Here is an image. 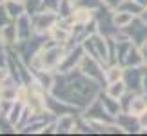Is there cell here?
Instances as JSON below:
<instances>
[{
	"mask_svg": "<svg viewBox=\"0 0 147 136\" xmlns=\"http://www.w3.org/2000/svg\"><path fill=\"white\" fill-rule=\"evenodd\" d=\"M98 82L78 71H62L60 76L53 80L51 94L64 100L65 104L86 107L98 96Z\"/></svg>",
	"mask_w": 147,
	"mask_h": 136,
	"instance_id": "obj_1",
	"label": "cell"
},
{
	"mask_svg": "<svg viewBox=\"0 0 147 136\" xmlns=\"http://www.w3.org/2000/svg\"><path fill=\"white\" fill-rule=\"evenodd\" d=\"M31 20H33V27L38 35H44V33H49L53 27L56 26L58 22V16L55 15V11H42V13H33L31 15Z\"/></svg>",
	"mask_w": 147,
	"mask_h": 136,
	"instance_id": "obj_2",
	"label": "cell"
},
{
	"mask_svg": "<svg viewBox=\"0 0 147 136\" xmlns=\"http://www.w3.org/2000/svg\"><path fill=\"white\" fill-rule=\"evenodd\" d=\"M78 69H80L84 75H87L89 78H93V80H96V82L104 80V83H105V75H104V69L100 67V60L84 55V58L80 60V64H78Z\"/></svg>",
	"mask_w": 147,
	"mask_h": 136,
	"instance_id": "obj_3",
	"label": "cell"
},
{
	"mask_svg": "<svg viewBox=\"0 0 147 136\" xmlns=\"http://www.w3.org/2000/svg\"><path fill=\"white\" fill-rule=\"evenodd\" d=\"M123 31L127 33L129 40L133 38L134 45H142L144 42H147V22L140 16V18H133V22L127 27H123Z\"/></svg>",
	"mask_w": 147,
	"mask_h": 136,
	"instance_id": "obj_4",
	"label": "cell"
},
{
	"mask_svg": "<svg viewBox=\"0 0 147 136\" xmlns=\"http://www.w3.org/2000/svg\"><path fill=\"white\" fill-rule=\"evenodd\" d=\"M144 73H145V69H140V67H127V69H123L122 80L125 82L127 91H134V93H136L140 89L142 80H144Z\"/></svg>",
	"mask_w": 147,
	"mask_h": 136,
	"instance_id": "obj_5",
	"label": "cell"
},
{
	"mask_svg": "<svg viewBox=\"0 0 147 136\" xmlns=\"http://www.w3.org/2000/svg\"><path fill=\"white\" fill-rule=\"evenodd\" d=\"M35 31L33 27V20H31V15L29 13H24L16 18V35H18V40H26L29 38Z\"/></svg>",
	"mask_w": 147,
	"mask_h": 136,
	"instance_id": "obj_6",
	"label": "cell"
},
{
	"mask_svg": "<svg viewBox=\"0 0 147 136\" xmlns=\"http://www.w3.org/2000/svg\"><path fill=\"white\" fill-rule=\"evenodd\" d=\"M144 56H142V51H140L138 45H131L127 51V55L123 56L122 60V65H127V67H140L144 64Z\"/></svg>",
	"mask_w": 147,
	"mask_h": 136,
	"instance_id": "obj_7",
	"label": "cell"
},
{
	"mask_svg": "<svg viewBox=\"0 0 147 136\" xmlns=\"http://www.w3.org/2000/svg\"><path fill=\"white\" fill-rule=\"evenodd\" d=\"M100 102H102V105L105 107V111L109 112L111 116H116V114H120V109H122V105H120V100L115 98V96H111V94H100Z\"/></svg>",
	"mask_w": 147,
	"mask_h": 136,
	"instance_id": "obj_8",
	"label": "cell"
},
{
	"mask_svg": "<svg viewBox=\"0 0 147 136\" xmlns=\"http://www.w3.org/2000/svg\"><path fill=\"white\" fill-rule=\"evenodd\" d=\"M0 40L4 44H15L18 40V35H16V24H5L2 29H0Z\"/></svg>",
	"mask_w": 147,
	"mask_h": 136,
	"instance_id": "obj_9",
	"label": "cell"
},
{
	"mask_svg": "<svg viewBox=\"0 0 147 136\" xmlns=\"http://www.w3.org/2000/svg\"><path fill=\"white\" fill-rule=\"evenodd\" d=\"M5 11H7V15L11 16V18H18L20 15H24V13H27L26 11V5H24V2H18V0H5Z\"/></svg>",
	"mask_w": 147,
	"mask_h": 136,
	"instance_id": "obj_10",
	"label": "cell"
},
{
	"mask_svg": "<svg viewBox=\"0 0 147 136\" xmlns=\"http://www.w3.org/2000/svg\"><path fill=\"white\" fill-rule=\"evenodd\" d=\"M105 75V83H113V82H118L123 78V65H118V64H113L111 67H107L104 71Z\"/></svg>",
	"mask_w": 147,
	"mask_h": 136,
	"instance_id": "obj_11",
	"label": "cell"
},
{
	"mask_svg": "<svg viewBox=\"0 0 147 136\" xmlns=\"http://www.w3.org/2000/svg\"><path fill=\"white\" fill-rule=\"evenodd\" d=\"M107 94H111V96H115V98L120 100L123 94L127 93V86H125V82L123 80H118V82H113V83H107V91H105Z\"/></svg>",
	"mask_w": 147,
	"mask_h": 136,
	"instance_id": "obj_12",
	"label": "cell"
},
{
	"mask_svg": "<svg viewBox=\"0 0 147 136\" xmlns=\"http://www.w3.org/2000/svg\"><path fill=\"white\" fill-rule=\"evenodd\" d=\"M102 4H104V0H78V5H84V7H89V9L100 7Z\"/></svg>",
	"mask_w": 147,
	"mask_h": 136,
	"instance_id": "obj_13",
	"label": "cell"
},
{
	"mask_svg": "<svg viewBox=\"0 0 147 136\" xmlns=\"http://www.w3.org/2000/svg\"><path fill=\"white\" fill-rule=\"evenodd\" d=\"M11 18V16L7 15V11H5V5H2L0 4V29H2V27L7 24V20Z\"/></svg>",
	"mask_w": 147,
	"mask_h": 136,
	"instance_id": "obj_14",
	"label": "cell"
},
{
	"mask_svg": "<svg viewBox=\"0 0 147 136\" xmlns=\"http://www.w3.org/2000/svg\"><path fill=\"white\" fill-rule=\"evenodd\" d=\"M104 2L109 5V7H118V5L123 2V0H104Z\"/></svg>",
	"mask_w": 147,
	"mask_h": 136,
	"instance_id": "obj_15",
	"label": "cell"
},
{
	"mask_svg": "<svg viewBox=\"0 0 147 136\" xmlns=\"http://www.w3.org/2000/svg\"><path fill=\"white\" fill-rule=\"evenodd\" d=\"M140 51H142V56H144V60L147 62V42H144L142 45H140Z\"/></svg>",
	"mask_w": 147,
	"mask_h": 136,
	"instance_id": "obj_16",
	"label": "cell"
},
{
	"mask_svg": "<svg viewBox=\"0 0 147 136\" xmlns=\"http://www.w3.org/2000/svg\"><path fill=\"white\" fill-rule=\"evenodd\" d=\"M142 86H144V93L147 94V69L144 73V80H142Z\"/></svg>",
	"mask_w": 147,
	"mask_h": 136,
	"instance_id": "obj_17",
	"label": "cell"
},
{
	"mask_svg": "<svg viewBox=\"0 0 147 136\" xmlns=\"http://www.w3.org/2000/svg\"><path fill=\"white\" fill-rule=\"evenodd\" d=\"M5 75H7V73H5V71L2 69V67H0V82H2L4 78H5Z\"/></svg>",
	"mask_w": 147,
	"mask_h": 136,
	"instance_id": "obj_18",
	"label": "cell"
},
{
	"mask_svg": "<svg viewBox=\"0 0 147 136\" xmlns=\"http://www.w3.org/2000/svg\"><path fill=\"white\" fill-rule=\"evenodd\" d=\"M134 2H138L140 5H144V7H145V5H147V0H134Z\"/></svg>",
	"mask_w": 147,
	"mask_h": 136,
	"instance_id": "obj_19",
	"label": "cell"
},
{
	"mask_svg": "<svg viewBox=\"0 0 147 136\" xmlns=\"http://www.w3.org/2000/svg\"><path fill=\"white\" fill-rule=\"evenodd\" d=\"M142 18H144V20L147 22V11H145V13H142Z\"/></svg>",
	"mask_w": 147,
	"mask_h": 136,
	"instance_id": "obj_20",
	"label": "cell"
},
{
	"mask_svg": "<svg viewBox=\"0 0 147 136\" xmlns=\"http://www.w3.org/2000/svg\"><path fill=\"white\" fill-rule=\"evenodd\" d=\"M71 2H73V4H75V2H78V0H71Z\"/></svg>",
	"mask_w": 147,
	"mask_h": 136,
	"instance_id": "obj_21",
	"label": "cell"
},
{
	"mask_svg": "<svg viewBox=\"0 0 147 136\" xmlns=\"http://www.w3.org/2000/svg\"><path fill=\"white\" fill-rule=\"evenodd\" d=\"M4 2H5V0H0V4H4Z\"/></svg>",
	"mask_w": 147,
	"mask_h": 136,
	"instance_id": "obj_22",
	"label": "cell"
},
{
	"mask_svg": "<svg viewBox=\"0 0 147 136\" xmlns=\"http://www.w3.org/2000/svg\"><path fill=\"white\" fill-rule=\"evenodd\" d=\"M18 2H26V0H18Z\"/></svg>",
	"mask_w": 147,
	"mask_h": 136,
	"instance_id": "obj_23",
	"label": "cell"
}]
</instances>
